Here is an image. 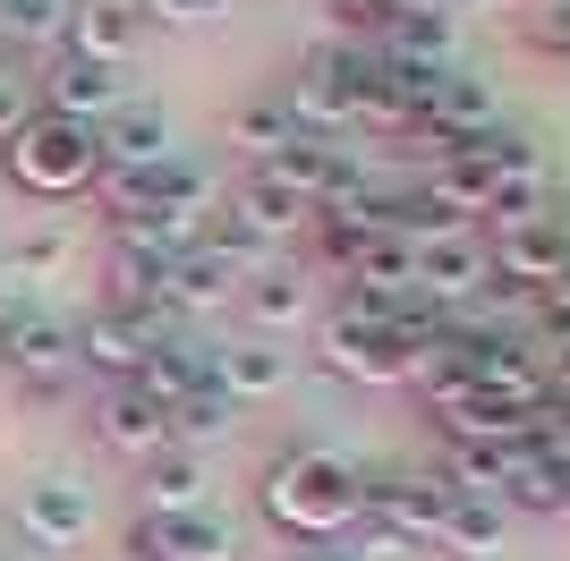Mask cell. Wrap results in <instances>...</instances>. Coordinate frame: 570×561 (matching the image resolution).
<instances>
[{"mask_svg":"<svg viewBox=\"0 0 570 561\" xmlns=\"http://www.w3.org/2000/svg\"><path fill=\"white\" fill-rule=\"evenodd\" d=\"M553 400H562V409H570V366H562V374H553Z\"/></svg>","mask_w":570,"mask_h":561,"instance_id":"cell-38","label":"cell"},{"mask_svg":"<svg viewBox=\"0 0 570 561\" xmlns=\"http://www.w3.org/2000/svg\"><path fill=\"white\" fill-rule=\"evenodd\" d=\"M43 102H51L60 119H86V128H95V119H111L128 94H119V69H95V60L60 51V60H51V77H43Z\"/></svg>","mask_w":570,"mask_h":561,"instance_id":"cell-19","label":"cell"},{"mask_svg":"<svg viewBox=\"0 0 570 561\" xmlns=\"http://www.w3.org/2000/svg\"><path fill=\"white\" fill-rule=\"evenodd\" d=\"M247 315H256L264 341H282L289 324H307V315H315V280H307V273H282V264H264V273L247 280Z\"/></svg>","mask_w":570,"mask_h":561,"instance_id":"cell-24","label":"cell"},{"mask_svg":"<svg viewBox=\"0 0 570 561\" xmlns=\"http://www.w3.org/2000/svg\"><path fill=\"white\" fill-rule=\"evenodd\" d=\"M282 561H315V544H298V553H282Z\"/></svg>","mask_w":570,"mask_h":561,"instance_id":"cell-40","label":"cell"},{"mask_svg":"<svg viewBox=\"0 0 570 561\" xmlns=\"http://www.w3.org/2000/svg\"><path fill=\"white\" fill-rule=\"evenodd\" d=\"M145 18H163V26H205V18H222L230 0H137Z\"/></svg>","mask_w":570,"mask_h":561,"instance_id":"cell-35","label":"cell"},{"mask_svg":"<svg viewBox=\"0 0 570 561\" xmlns=\"http://www.w3.org/2000/svg\"><path fill=\"white\" fill-rule=\"evenodd\" d=\"M528 43L570 69V0H553V9H537V18H528Z\"/></svg>","mask_w":570,"mask_h":561,"instance_id":"cell-34","label":"cell"},{"mask_svg":"<svg viewBox=\"0 0 570 561\" xmlns=\"http://www.w3.org/2000/svg\"><path fill=\"white\" fill-rule=\"evenodd\" d=\"M417 350H426V341H409L401 324H375V315H350V306L324 324V366L350 374V383H409V374H417Z\"/></svg>","mask_w":570,"mask_h":561,"instance_id":"cell-4","label":"cell"},{"mask_svg":"<svg viewBox=\"0 0 570 561\" xmlns=\"http://www.w3.org/2000/svg\"><path fill=\"white\" fill-rule=\"evenodd\" d=\"M230 222H238V230H256L264 247H282V238H298L315 222V205L298 196V187H282L273 170H247V179L230 187Z\"/></svg>","mask_w":570,"mask_h":561,"instance_id":"cell-16","label":"cell"},{"mask_svg":"<svg viewBox=\"0 0 570 561\" xmlns=\"http://www.w3.org/2000/svg\"><path fill=\"white\" fill-rule=\"evenodd\" d=\"M95 137H102V170H154V163H170V119H163V102H119Z\"/></svg>","mask_w":570,"mask_h":561,"instance_id":"cell-18","label":"cell"},{"mask_svg":"<svg viewBox=\"0 0 570 561\" xmlns=\"http://www.w3.org/2000/svg\"><path fill=\"white\" fill-rule=\"evenodd\" d=\"M485 128H494V86H485V77H460V69H443V86H434L426 119H417L409 137H443V145H469V137H485Z\"/></svg>","mask_w":570,"mask_h":561,"instance_id":"cell-17","label":"cell"},{"mask_svg":"<svg viewBox=\"0 0 570 561\" xmlns=\"http://www.w3.org/2000/svg\"><path fill=\"white\" fill-rule=\"evenodd\" d=\"M0 264H9L18 280H26V273H51V264H69V230H26Z\"/></svg>","mask_w":570,"mask_h":561,"instance_id":"cell-32","label":"cell"},{"mask_svg":"<svg viewBox=\"0 0 570 561\" xmlns=\"http://www.w3.org/2000/svg\"><path fill=\"white\" fill-rule=\"evenodd\" d=\"M502 511H537V519H570V468L553 451L528 443L520 468H511V485H502Z\"/></svg>","mask_w":570,"mask_h":561,"instance_id":"cell-26","label":"cell"},{"mask_svg":"<svg viewBox=\"0 0 570 561\" xmlns=\"http://www.w3.org/2000/svg\"><path fill=\"white\" fill-rule=\"evenodd\" d=\"M9 315H26V306H18V273L0 264V324H9Z\"/></svg>","mask_w":570,"mask_h":561,"instance_id":"cell-36","label":"cell"},{"mask_svg":"<svg viewBox=\"0 0 570 561\" xmlns=\"http://www.w3.org/2000/svg\"><path fill=\"white\" fill-rule=\"evenodd\" d=\"M315 561H366L357 544H315Z\"/></svg>","mask_w":570,"mask_h":561,"instance_id":"cell-37","label":"cell"},{"mask_svg":"<svg viewBox=\"0 0 570 561\" xmlns=\"http://www.w3.org/2000/svg\"><path fill=\"white\" fill-rule=\"evenodd\" d=\"M205 222H214V213L205 205H137V213H119L111 222V238L119 247H145V256H188L196 238H205Z\"/></svg>","mask_w":570,"mask_h":561,"instance_id":"cell-20","label":"cell"},{"mask_svg":"<svg viewBox=\"0 0 570 561\" xmlns=\"http://www.w3.org/2000/svg\"><path fill=\"white\" fill-rule=\"evenodd\" d=\"M137 35H145L137 0H69V43H60V51L95 60V69H119V60L137 51Z\"/></svg>","mask_w":570,"mask_h":561,"instance_id":"cell-14","label":"cell"},{"mask_svg":"<svg viewBox=\"0 0 570 561\" xmlns=\"http://www.w3.org/2000/svg\"><path fill=\"white\" fill-rule=\"evenodd\" d=\"M95 443L145 468V460H163V451H170V417L137 392V383H111V392L95 400Z\"/></svg>","mask_w":570,"mask_h":561,"instance_id":"cell-11","label":"cell"},{"mask_svg":"<svg viewBox=\"0 0 570 561\" xmlns=\"http://www.w3.org/2000/svg\"><path fill=\"white\" fill-rule=\"evenodd\" d=\"M170 315H119V306H102L95 324L77 332V366H95V374H111V383H137V366L154 350L170 341Z\"/></svg>","mask_w":570,"mask_h":561,"instance_id":"cell-9","label":"cell"},{"mask_svg":"<svg viewBox=\"0 0 570 561\" xmlns=\"http://www.w3.org/2000/svg\"><path fill=\"white\" fill-rule=\"evenodd\" d=\"M452 502L460 493L443 485V468H434V476H383V485H366V519H375L383 537H401V544H434Z\"/></svg>","mask_w":570,"mask_h":561,"instance_id":"cell-8","label":"cell"},{"mask_svg":"<svg viewBox=\"0 0 570 561\" xmlns=\"http://www.w3.org/2000/svg\"><path fill=\"white\" fill-rule=\"evenodd\" d=\"M214 383L230 400H273L289 383V350H282V341H264V332H256V341H230V350H214Z\"/></svg>","mask_w":570,"mask_h":561,"instance_id":"cell-21","label":"cell"},{"mask_svg":"<svg viewBox=\"0 0 570 561\" xmlns=\"http://www.w3.org/2000/svg\"><path fill=\"white\" fill-rule=\"evenodd\" d=\"M264 511L282 519L298 544H324L366 511V485H357V468L341 460V451H289V460L264 476Z\"/></svg>","mask_w":570,"mask_h":561,"instance_id":"cell-1","label":"cell"},{"mask_svg":"<svg viewBox=\"0 0 570 561\" xmlns=\"http://www.w3.org/2000/svg\"><path fill=\"white\" fill-rule=\"evenodd\" d=\"M128 553L137 561H238V537L214 511H170V519L145 511L137 528H128Z\"/></svg>","mask_w":570,"mask_h":561,"instance_id":"cell-10","label":"cell"},{"mask_svg":"<svg viewBox=\"0 0 570 561\" xmlns=\"http://www.w3.org/2000/svg\"><path fill=\"white\" fill-rule=\"evenodd\" d=\"M341 280H350V289H375V298H417V247H409L401 230H375L341 264Z\"/></svg>","mask_w":570,"mask_h":561,"instance_id":"cell-22","label":"cell"},{"mask_svg":"<svg viewBox=\"0 0 570 561\" xmlns=\"http://www.w3.org/2000/svg\"><path fill=\"white\" fill-rule=\"evenodd\" d=\"M264 264H247V256H230V247H214V238H196L188 256L170 264V289H163V306L170 315H205V306H222L238 289V280H256Z\"/></svg>","mask_w":570,"mask_h":561,"instance_id":"cell-12","label":"cell"},{"mask_svg":"<svg viewBox=\"0 0 570 561\" xmlns=\"http://www.w3.org/2000/svg\"><path fill=\"white\" fill-rule=\"evenodd\" d=\"M494 280V256H485V238L476 230H443V238H417V298L426 306H469L476 289Z\"/></svg>","mask_w":570,"mask_h":561,"instance_id":"cell-7","label":"cell"},{"mask_svg":"<svg viewBox=\"0 0 570 561\" xmlns=\"http://www.w3.org/2000/svg\"><path fill=\"white\" fill-rule=\"evenodd\" d=\"M18 519H26V537H35V544L69 553V544H86V528H95V493L77 485V476H35L26 502H18Z\"/></svg>","mask_w":570,"mask_h":561,"instance_id":"cell-13","label":"cell"},{"mask_svg":"<svg viewBox=\"0 0 570 561\" xmlns=\"http://www.w3.org/2000/svg\"><path fill=\"white\" fill-rule=\"evenodd\" d=\"M205 493H214V476H205V451H179L170 443L163 460H145V511L170 519V511H205Z\"/></svg>","mask_w":570,"mask_h":561,"instance_id":"cell-23","label":"cell"},{"mask_svg":"<svg viewBox=\"0 0 570 561\" xmlns=\"http://www.w3.org/2000/svg\"><path fill=\"white\" fill-rule=\"evenodd\" d=\"M26 119H35V77H26L18 60H0V145L18 137Z\"/></svg>","mask_w":570,"mask_h":561,"instance_id":"cell-33","label":"cell"},{"mask_svg":"<svg viewBox=\"0 0 570 561\" xmlns=\"http://www.w3.org/2000/svg\"><path fill=\"white\" fill-rule=\"evenodd\" d=\"M170 256H145V247H111V306L119 315H170Z\"/></svg>","mask_w":570,"mask_h":561,"instance_id":"cell-28","label":"cell"},{"mask_svg":"<svg viewBox=\"0 0 570 561\" xmlns=\"http://www.w3.org/2000/svg\"><path fill=\"white\" fill-rule=\"evenodd\" d=\"M366 69H375V51L357 43H315L307 60H298V77H289V119L307 128V137H341V128H357V102H366Z\"/></svg>","mask_w":570,"mask_h":561,"instance_id":"cell-3","label":"cell"},{"mask_svg":"<svg viewBox=\"0 0 570 561\" xmlns=\"http://www.w3.org/2000/svg\"><path fill=\"white\" fill-rule=\"evenodd\" d=\"M69 43V0H0V51Z\"/></svg>","mask_w":570,"mask_h":561,"instance_id":"cell-30","label":"cell"},{"mask_svg":"<svg viewBox=\"0 0 570 561\" xmlns=\"http://www.w3.org/2000/svg\"><path fill=\"white\" fill-rule=\"evenodd\" d=\"M298 137H307V128H298V119H289V102H273V94H264V102H238V111H230V145H238L256 170L273 163L282 145H298Z\"/></svg>","mask_w":570,"mask_h":561,"instance_id":"cell-29","label":"cell"},{"mask_svg":"<svg viewBox=\"0 0 570 561\" xmlns=\"http://www.w3.org/2000/svg\"><path fill=\"white\" fill-rule=\"evenodd\" d=\"M230 417H238V400L222 392V383H205V392H188L170 409V443L196 451V443H214V434H230Z\"/></svg>","mask_w":570,"mask_h":561,"instance_id":"cell-31","label":"cell"},{"mask_svg":"<svg viewBox=\"0 0 570 561\" xmlns=\"http://www.w3.org/2000/svg\"><path fill=\"white\" fill-rule=\"evenodd\" d=\"M511 9H520V18H537V9H553V0H511Z\"/></svg>","mask_w":570,"mask_h":561,"instance_id":"cell-39","label":"cell"},{"mask_svg":"<svg viewBox=\"0 0 570 561\" xmlns=\"http://www.w3.org/2000/svg\"><path fill=\"white\" fill-rule=\"evenodd\" d=\"M264 170H273L282 187H298L307 205H333V196H357V187H366V179H357V163L341 154L333 137H298V145H282Z\"/></svg>","mask_w":570,"mask_h":561,"instance_id":"cell-15","label":"cell"},{"mask_svg":"<svg viewBox=\"0 0 570 561\" xmlns=\"http://www.w3.org/2000/svg\"><path fill=\"white\" fill-rule=\"evenodd\" d=\"M205 383H214V357H205V350H188V341H163V350H154V357L137 366V392L154 400L163 417H170V409H179L188 392H205Z\"/></svg>","mask_w":570,"mask_h":561,"instance_id":"cell-25","label":"cell"},{"mask_svg":"<svg viewBox=\"0 0 570 561\" xmlns=\"http://www.w3.org/2000/svg\"><path fill=\"white\" fill-rule=\"evenodd\" d=\"M502 528H511V511H502V502H476V493H460L452 511H443V553L452 561H494L502 553Z\"/></svg>","mask_w":570,"mask_h":561,"instance_id":"cell-27","label":"cell"},{"mask_svg":"<svg viewBox=\"0 0 570 561\" xmlns=\"http://www.w3.org/2000/svg\"><path fill=\"white\" fill-rule=\"evenodd\" d=\"M9 179L26 196H77V187L102 179V137L86 119H60V111H35L9 137Z\"/></svg>","mask_w":570,"mask_h":561,"instance_id":"cell-2","label":"cell"},{"mask_svg":"<svg viewBox=\"0 0 570 561\" xmlns=\"http://www.w3.org/2000/svg\"><path fill=\"white\" fill-rule=\"evenodd\" d=\"M0 374H18L35 400L69 392V374H77L69 324H51V315H9V324H0Z\"/></svg>","mask_w":570,"mask_h":561,"instance_id":"cell-6","label":"cell"},{"mask_svg":"<svg viewBox=\"0 0 570 561\" xmlns=\"http://www.w3.org/2000/svg\"><path fill=\"white\" fill-rule=\"evenodd\" d=\"M485 256H494V280H502V289L537 298L546 280H562V273H570V213H537V222H511V230L485 238Z\"/></svg>","mask_w":570,"mask_h":561,"instance_id":"cell-5","label":"cell"}]
</instances>
